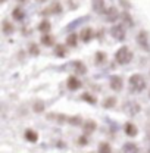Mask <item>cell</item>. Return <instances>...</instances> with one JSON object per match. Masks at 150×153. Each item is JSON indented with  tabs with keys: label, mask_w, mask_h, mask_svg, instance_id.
Wrapping results in <instances>:
<instances>
[{
	"label": "cell",
	"mask_w": 150,
	"mask_h": 153,
	"mask_svg": "<svg viewBox=\"0 0 150 153\" xmlns=\"http://www.w3.org/2000/svg\"><path fill=\"white\" fill-rule=\"evenodd\" d=\"M122 87H124V81H122L121 76H118V75L111 76V88H112V90H115V91H121Z\"/></svg>",
	"instance_id": "cell-6"
},
{
	"label": "cell",
	"mask_w": 150,
	"mask_h": 153,
	"mask_svg": "<svg viewBox=\"0 0 150 153\" xmlns=\"http://www.w3.org/2000/svg\"><path fill=\"white\" fill-rule=\"evenodd\" d=\"M122 150H124V152H137L138 149H137V146H135V144H132V143H127V144H124Z\"/></svg>",
	"instance_id": "cell-22"
},
{
	"label": "cell",
	"mask_w": 150,
	"mask_h": 153,
	"mask_svg": "<svg viewBox=\"0 0 150 153\" xmlns=\"http://www.w3.org/2000/svg\"><path fill=\"white\" fill-rule=\"evenodd\" d=\"M99 152L100 153L111 152V144H109V143H102V144L99 146Z\"/></svg>",
	"instance_id": "cell-23"
},
{
	"label": "cell",
	"mask_w": 150,
	"mask_h": 153,
	"mask_svg": "<svg viewBox=\"0 0 150 153\" xmlns=\"http://www.w3.org/2000/svg\"><path fill=\"white\" fill-rule=\"evenodd\" d=\"M147 137H149V140H150V125H149V128H147Z\"/></svg>",
	"instance_id": "cell-32"
},
{
	"label": "cell",
	"mask_w": 150,
	"mask_h": 153,
	"mask_svg": "<svg viewBox=\"0 0 150 153\" xmlns=\"http://www.w3.org/2000/svg\"><path fill=\"white\" fill-rule=\"evenodd\" d=\"M66 44L71 46V47H75V46H76V34L68 36V38H66Z\"/></svg>",
	"instance_id": "cell-21"
},
{
	"label": "cell",
	"mask_w": 150,
	"mask_h": 153,
	"mask_svg": "<svg viewBox=\"0 0 150 153\" xmlns=\"http://www.w3.org/2000/svg\"><path fill=\"white\" fill-rule=\"evenodd\" d=\"M81 99L87 100V102H88V103H91V105H94V103H96V99H94V97H91L90 94H82V96H81Z\"/></svg>",
	"instance_id": "cell-27"
},
{
	"label": "cell",
	"mask_w": 150,
	"mask_h": 153,
	"mask_svg": "<svg viewBox=\"0 0 150 153\" xmlns=\"http://www.w3.org/2000/svg\"><path fill=\"white\" fill-rule=\"evenodd\" d=\"M124 16V21L127 22V24H130V25H132V21H131V16H128V13H124L122 15Z\"/></svg>",
	"instance_id": "cell-30"
},
{
	"label": "cell",
	"mask_w": 150,
	"mask_h": 153,
	"mask_svg": "<svg viewBox=\"0 0 150 153\" xmlns=\"http://www.w3.org/2000/svg\"><path fill=\"white\" fill-rule=\"evenodd\" d=\"M125 133H127V135H130V137H135L137 133H138V130H137V127L134 124L128 122V124H125Z\"/></svg>",
	"instance_id": "cell-11"
},
{
	"label": "cell",
	"mask_w": 150,
	"mask_h": 153,
	"mask_svg": "<svg viewBox=\"0 0 150 153\" xmlns=\"http://www.w3.org/2000/svg\"><path fill=\"white\" fill-rule=\"evenodd\" d=\"M25 138L28 140V141H31V143H36L38 140V135L36 131H33V130H27L25 131Z\"/></svg>",
	"instance_id": "cell-13"
},
{
	"label": "cell",
	"mask_w": 150,
	"mask_h": 153,
	"mask_svg": "<svg viewBox=\"0 0 150 153\" xmlns=\"http://www.w3.org/2000/svg\"><path fill=\"white\" fill-rule=\"evenodd\" d=\"M69 122H71L72 125H75V127L82 125V122H81V118H79V116H74V118H71V119H69Z\"/></svg>",
	"instance_id": "cell-25"
},
{
	"label": "cell",
	"mask_w": 150,
	"mask_h": 153,
	"mask_svg": "<svg viewBox=\"0 0 150 153\" xmlns=\"http://www.w3.org/2000/svg\"><path fill=\"white\" fill-rule=\"evenodd\" d=\"M3 1H6V0H1V3H3Z\"/></svg>",
	"instance_id": "cell-34"
},
{
	"label": "cell",
	"mask_w": 150,
	"mask_h": 153,
	"mask_svg": "<svg viewBox=\"0 0 150 153\" xmlns=\"http://www.w3.org/2000/svg\"><path fill=\"white\" fill-rule=\"evenodd\" d=\"M1 27H3V33H4V34H12V33H13V25H12L9 21H3Z\"/></svg>",
	"instance_id": "cell-15"
},
{
	"label": "cell",
	"mask_w": 150,
	"mask_h": 153,
	"mask_svg": "<svg viewBox=\"0 0 150 153\" xmlns=\"http://www.w3.org/2000/svg\"><path fill=\"white\" fill-rule=\"evenodd\" d=\"M94 37V31L91 28H84L82 31H81V38H82V41H90L91 38Z\"/></svg>",
	"instance_id": "cell-10"
},
{
	"label": "cell",
	"mask_w": 150,
	"mask_h": 153,
	"mask_svg": "<svg viewBox=\"0 0 150 153\" xmlns=\"http://www.w3.org/2000/svg\"><path fill=\"white\" fill-rule=\"evenodd\" d=\"M115 103H116V99H115V97H108V99H105V102H103V108H106V109L113 108Z\"/></svg>",
	"instance_id": "cell-18"
},
{
	"label": "cell",
	"mask_w": 150,
	"mask_h": 153,
	"mask_svg": "<svg viewBox=\"0 0 150 153\" xmlns=\"http://www.w3.org/2000/svg\"><path fill=\"white\" fill-rule=\"evenodd\" d=\"M37 1H46V0H37Z\"/></svg>",
	"instance_id": "cell-33"
},
{
	"label": "cell",
	"mask_w": 150,
	"mask_h": 153,
	"mask_svg": "<svg viewBox=\"0 0 150 153\" xmlns=\"http://www.w3.org/2000/svg\"><path fill=\"white\" fill-rule=\"evenodd\" d=\"M105 15H106V21H109V22L116 21V19H118V16H119V13H118L116 7H113V6H111L109 9H106Z\"/></svg>",
	"instance_id": "cell-7"
},
{
	"label": "cell",
	"mask_w": 150,
	"mask_h": 153,
	"mask_svg": "<svg viewBox=\"0 0 150 153\" xmlns=\"http://www.w3.org/2000/svg\"><path fill=\"white\" fill-rule=\"evenodd\" d=\"M62 10V6H60V3H57V1H55L53 4H52V7L47 10L49 13H59Z\"/></svg>",
	"instance_id": "cell-19"
},
{
	"label": "cell",
	"mask_w": 150,
	"mask_h": 153,
	"mask_svg": "<svg viewBox=\"0 0 150 153\" xmlns=\"http://www.w3.org/2000/svg\"><path fill=\"white\" fill-rule=\"evenodd\" d=\"M43 108H44V106H43V103H41V102H37V103L34 105V111H36V112H41V111H43Z\"/></svg>",
	"instance_id": "cell-29"
},
{
	"label": "cell",
	"mask_w": 150,
	"mask_h": 153,
	"mask_svg": "<svg viewBox=\"0 0 150 153\" xmlns=\"http://www.w3.org/2000/svg\"><path fill=\"white\" fill-rule=\"evenodd\" d=\"M111 34L116 40H124L125 38V30H124L122 25H113L112 30H111Z\"/></svg>",
	"instance_id": "cell-4"
},
{
	"label": "cell",
	"mask_w": 150,
	"mask_h": 153,
	"mask_svg": "<svg viewBox=\"0 0 150 153\" xmlns=\"http://www.w3.org/2000/svg\"><path fill=\"white\" fill-rule=\"evenodd\" d=\"M12 15H13V18L18 19V21H22V19H24V12L21 10V7H16V9H13Z\"/></svg>",
	"instance_id": "cell-20"
},
{
	"label": "cell",
	"mask_w": 150,
	"mask_h": 153,
	"mask_svg": "<svg viewBox=\"0 0 150 153\" xmlns=\"http://www.w3.org/2000/svg\"><path fill=\"white\" fill-rule=\"evenodd\" d=\"M38 30H40L41 33H44V34H46V33H49V31H50V22L44 19V21L38 25Z\"/></svg>",
	"instance_id": "cell-16"
},
{
	"label": "cell",
	"mask_w": 150,
	"mask_h": 153,
	"mask_svg": "<svg viewBox=\"0 0 150 153\" xmlns=\"http://www.w3.org/2000/svg\"><path fill=\"white\" fill-rule=\"evenodd\" d=\"M137 41H138V44H140L144 50H150L149 37H147V33H146V31H141V33L137 36Z\"/></svg>",
	"instance_id": "cell-5"
},
{
	"label": "cell",
	"mask_w": 150,
	"mask_h": 153,
	"mask_svg": "<svg viewBox=\"0 0 150 153\" xmlns=\"http://www.w3.org/2000/svg\"><path fill=\"white\" fill-rule=\"evenodd\" d=\"M79 143H81V144H85V143H87V138H79Z\"/></svg>",
	"instance_id": "cell-31"
},
{
	"label": "cell",
	"mask_w": 150,
	"mask_h": 153,
	"mask_svg": "<svg viewBox=\"0 0 150 153\" xmlns=\"http://www.w3.org/2000/svg\"><path fill=\"white\" fill-rule=\"evenodd\" d=\"M115 59H116V62L118 63H121V65H127V63H130L132 60V52L128 49V47H121L118 52H116V55H115Z\"/></svg>",
	"instance_id": "cell-2"
},
{
	"label": "cell",
	"mask_w": 150,
	"mask_h": 153,
	"mask_svg": "<svg viewBox=\"0 0 150 153\" xmlns=\"http://www.w3.org/2000/svg\"><path fill=\"white\" fill-rule=\"evenodd\" d=\"M130 88L134 93H140L146 88V79L140 74H134L130 76Z\"/></svg>",
	"instance_id": "cell-1"
},
{
	"label": "cell",
	"mask_w": 150,
	"mask_h": 153,
	"mask_svg": "<svg viewBox=\"0 0 150 153\" xmlns=\"http://www.w3.org/2000/svg\"><path fill=\"white\" fill-rule=\"evenodd\" d=\"M30 53L34 55V56H37L38 53H40V49H38L36 44H31V46H30Z\"/></svg>",
	"instance_id": "cell-26"
},
{
	"label": "cell",
	"mask_w": 150,
	"mask_h": 153,
	"mask_svg": "<svg viewBox=\"0 0 150 153\" xmlns=\"http://www.w3.org/2000/svg\"><path fill=\"white\" fill-rule=\"evenodd\" d=\"M93 10L96 13H105L106 12L105 1L103 0H93Z\"/></svg>",
	"instance_id": "cell-9"
},
{
	"label": "cell",
	"mask_w": 150,
	"mask_h": 153,
	"mask_svg": "<svg viewBox=\"0 0 150 153\" xmlns=\"http://www.w3.org/2000/svg\"><path fill=\"white\" fill-rule=\"evenodd\" d=\"M124 112L127 115H137L140 112V105L137 103V102H134V100H130V102H125V105H124Z\"/></svg>",
	"instance_id": "cell-3"
},
{
	"label": "cell",
	"mask_w": 150,
	"mask_h": 153,
	"mask_svg": "<svg viewBox=\"0 0 150 153\" xmlns=\"http://www.w3.org/2000/svg\"><path fill=\"white\" fill-rule=\"evenodd\" d=\"M56 56H59V57L66 56V49L63 46H57L56 47Z\"/></svg>",
	"instance_id": "cell-24"
},
{
	"label": "cell",
	"mask_w": 150,
	"mask_h": 153,
	"mask_svg": "<svg viewBox=\"0 0 150 153\" xmlns=\"http://www.w3.org/2000/svg\"><path fill=\"white\" fill-rule=\"evenodd\" d=\"M79 87H81V81H79L76 76H69V78H68V88H69V90L75 91V90H78Z\"/></svg>",
	"instance_id": "cell-8"
},
{
	"label": "cell",
	"mask_w": 150,
	"mask_h": 153,
	"mask_svg": "<svg viewBox=\"0 0 150 153\" xmlns=\"http://www.w3.org/2000/svg\"><path fill=\"white\" fill-rule=\"evenodd\" d=\"M74 69L78 72V74H85V72H87L84 63H81V62H74Z\"/></svg>",
	"instance_id": "cell-17"
},
{
	"label": "cell",
	"mask_w": 150,
	"mask_h": 153,
	"mask_svg": "<svg viewBox=\"0 0 150 153\" xmlns=\"http://www.w3.org/2000/svg\"><path fill=\"white\" fill-rule=\"evenodd\" d=\"M96 60H97L99 63H102L103 60H106V55H105V53H102V52H99V53L96 55Z\"/></svg>",
	"instance_id": "cell-28"
},
{
	"label": "cell",
	"mask_w": 150,
	"mask_h": 153,
	"mask_svg": "<svg viewBox=\"0 0 150 153\" xmlns=\"http://www.w3.org/2000/svg\"><path fill=\"white\" fill-rule=\"evenodd\" d=\"M19 1H25V0H19Z\"/></svg>",
	"instance_id": "cell-35"
},
{
	"label": "cell",
	"mask_w": 150,
	"mask_h": 153,
	"mask_svg": "<svg viewBox=\"0 0 150 153\" xmlns=\"http://www.w3.org/2000/svg\"><path fill=\"white\" fill-rule=\"evenodd\" d=\"M41 43L44 44V46H53V43H55V38L52 37L49 33L47 34H44L43 37H41Z\"/></svg>",
	"instance_id": "cell-14"
},
{
	"label": "cell",
	"mask_w": 150,
	"mask_h": 153,
	"mask_svg": "<svg viewBox=\"0 0 150 153\" xmlns=\"http://www.w3.org/2000/svg\"><path fill=\"white\" fill-rule=\"evenodd\" d=\"M82 130L85 131L87 134L93 133L94 130H96V122L94 121H87V122H84V125H82Z\"/></svg>",
	"instance_id": "cell-12"
}]
</instances>
